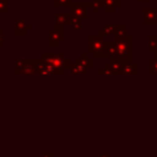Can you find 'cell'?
<instances>
[{
	"label": "cell",
	"instance_id": "1",
	"mask_svg": "<svg viewBox=\"0 0 157 157\" xmlns=\"http://www.w3.org/2000/svg\"><path fill=\"white\" fill-rule=\"evenodd\" d=\"M104 37L97 36H88L87 37V52L92 54V58H108L104 52Z\"/></svg>",
	"mask_w": 157,
	"mask_h": 157
},
{
	"label": "cell",
	"instance_id": "2",
	"mask_svg": "<svg viewBox=\"0 0 157 157\" xmlns=\"http://www.w3.org/2000/svg\"><path fill=\"white\" fill-rule=\"evenodd\" d=\"M115 56L124 63L132 61V37L128 36L124 40H115Z\"/></svg>",
	"mask_w": 157,
	"mask_h": 157
},
{
	"label": "cell",
	"instance_id": "3",
	"mask_svg": "<svg viewBox=\"0 0 157 157\" xmlns=\"http://www.w3.org/2000/svg\"><path fill=\"white\" fill-rule=\"evenodd\" d=\"M64 25L55 23L52 29L48 31V45L49 47H59L61 42L65 39V29Z\"/></svg>",
	"mask_w": 157,
	"mask_h": 157
},
{
	"label": "cell",
	"instance_id": "4",
	"mask_svg": "<svg viewBox=\"0 0 157 157\" xmlns=\"http://www.w3.org/2000/svg\"><path fill=\"white\" fill-rule=\"evenodd\" d=\"M42 58L48 61L50 65H53L60 75L65 72L64 69V59H65V53H43Z\"/></svg>",
	"mask_w": 157,
	"mask_h": 157
},
{
	"label": "cell",
	"instance_id": "5",
	"mask_svg": "<svg viewBox=\"0 0 157 157\" xmlns=\"http://www.w3.org/2000/svg\"><path fill=\"white\" fill-rule=\"evenodd\" d=\"M93 6V2L92 1H81V2H72L70 4L69 9L71 11V13L76 15L77 17H80L81 20H85L87 18V11L88 9H92Z\"/></svg>",
	"mask_w": 157,
	"mask_h": 157
},
{
	"label": "cell",
	"instance_id": "6",
	"mask_svg": "<svg viewBox=\"0 0 157 157\" xmlns=\"http://www.w3.org/2000/svg\"><path fill=\"white\" fill-rule=\"evenodd\" d=\"M142 12H144L142 22L145 25H155V23H157V16H156L155 7H145Z\"/></svg>",
	"mask_w": 157,
	"mask_h": 157
},
{
	"label": "cell",
	"instance_id": "7",
	"mask_svg": "<svg viewBox=\"0 0 157 157\" xmlns=\"http://www.w3.org/2000/svg\"><path fill=\"white\" fill-rule=\"evenodd\" d=\"M75 63H76L77 65H80V66L87 69V70H91V69L93 67V59H92L91 56H88V53H87V52L82 53L78 58H76V59H75Z\"/></svg>",
	"mask_w": 157,
	"mask_h": 157
},
{
	"label": "cell",
	"instance_id": "8",
	"mask_svg": "<svg viewBox=\"0 0 157 157\" xmlns=\"http://www.w3.org/2000/svg\"><path fill=\"white\" fill-rule=\"evenodd\" d=\"M108 65L112 69L113 75H121V70H123V66H124V61L123 60H120L117 56H112V58H109Z\"/></svg>",
	"mask_w": 157,
	"mask_h": 157
},
{
	"label": "cell",
	"instance_id": "9",
	"mask_svg": "<svg viewBox=\"0 0 157 157\" xmlns=\"http://www.w3.org/2000/svg\"><path fill=\"white\" fill-rule=\"evenodd\" d=\"M31 28H32V26L29 23H27L26 20H23V18L16 20V22H15V34L16 36H25L26 32Z\"/></svg>",
	"mask_w": 157,
	"mask_h": 157
},
{
	"label": "cell",
	"instance_id": "10",
	"mask_svg": "<svg viewBox=\"0 0 157 157\" xmlns=\"http://www.w3.org/2000/svg\"><path fill=\"white\" fill-rule=\"evenodd\" d=\"M121 6V0H104V7L102 9L104 13H114L117 9Z\"/></svg>",
	"mask_w": 157,
	"mask_h": 157
},
{
	"label": "cell",
	"instance_id": "11",
	"mask_svg": "<svg viewBox=\"0 0 157 157\" xmlns=\"http://www.w3.org/2000/svg\"><path fill=\"white\" fill-rule=\"evenodd\" d=\"M114 37H115V40H124V39H126L128 29H126V25L125 23L117 25L115 32H114Z\"/></svg>",
	"mask_w": 157,
	"mask_h": 157
},
{
	"label": "cell",
	"instance_id": "12",
	"mask_svg": "<svg viewBox=\"0 0 157 157\" xmlns=\"http://www.w3.org/2000/svg\"><path fill=\"white\" fill-rule=\"evenodd\" d=\"M21 74H26V75L36 74V64H34V59H25V65H23V69H22Z\"/></svg>",
	"mask_w": 157,
	"mask_h": 157
},
{
	"label": "cell",
	"instance_id": "13",
	"mask_svg": "<svg viewBox=\"0 0 157 157\" xmlns=\"http://www.w3.org/2000/svg\"><path fill=\"white\" fill-rule=\"evenodd\" d=\"M137 72V65L134 61H129V63H124L123 70H121V75H135Z\"/></svg>",
	"mask_w": 157,
	"mask_h": 157
},
{
	"label": "cell",
	"instance_id": "14",
	"mask_svg": "<svg viewBox=\"0 0 157 157\" xmlns=\"http://www.w3.org/2000/svg\"><path fill=\"white\" fill-rule=\"evenodd\" d=\"M104 52L108 59L115 56V40H104Z\"/></svg>",
	"mask_w": 157,
	"mask_h": 157
},
{
	"label": "cell",
	"instance_id": "15",
	"mask_svg": "<svg viewBox=\"0 0 157 157\" xmlns=\"http://www.w3.org/2000/svg\"><path fill=\"white\" fill-rule=\"evenodd\" d=\"M69 25H71V28L74 31H81L82 29V25H81V18L77 17L76 15L70 12V20H69Z\"/></svg>",
	"mask_w": 157,
	"mask_h": 157
},
{
	"label": "cell",
	"instance_id": "16",
	"mask_svg": "<svg viewBox=\"0 0 157 157\" xmlns=\"http://www.w3.org/2000/svg\"><path fill=\"white\" fill-rule=\"evenodd\" d=\"M115 27H117V25H105L103 28H101V29L98 31V34L102 36V37H107V36L114 34Z\"/></svg>",
	"mask_w": 157,
	"mask_h": 157
},
{
	"label": "cell",
	"instance_id": "17",
	"mask_svg": "<svg viewBox=\"0 0 157 157\" xmlns=\"http://www.w3.org/2000/svg\"><path fill=\"white\" fill-rule=\"evenodd\" d=\"M148 74L157 75V53L148 59Z\"/></svg>",
	"mask_w": 157,
	"mask_h": 157
},
{
	"label": "cell",
	"instance_id": "18",
	"mask_svg": "<svg viewBox=\"0 0 157 157\" xmlns=\"http://www.w3.org/2000/svg\"><path fill=\"white\" fill-rule=\"evenodd\" d=\"M69 20H70V13H55V23L58 25H67L69 23Z\"/></svg>",
	"mask_w": 157,
	"mask_h": 157
},
{
	"label": "cell",
	"instance_id": "19",
	"mask_svg": "<svg viewBox=\"0 0 157 157\" xmlns=\"http://www.w3.org/2000/svg\"><path fill=\"white\" fill-rule=\"evenodd\" d=\"M70 72L72 74V75H86L87 74V69H85V67H82V66H80V65H77L76 63H74V64H71V66H70Z\"/></svg>",
	"mask_w": 157,
	"mask_h": 157
},
{
	"label": "cell",
	"instance_id": "20",
	"mask_svg": "<svg viewBox=\"0 0 157 157\" xmlns=\"http://www.w3.org/2000/svg\"><path fill=\"white\" fill-rule=\"evenodd\" d=\"M148 52L152 54L157 53V36L148 37Z\"/></svg>",
	"mask_w": 157,
	"mask_h": 157
},
{
	"label": "cell",
	"instance_id": "21",
	"mask_svg": "<svg viewBox=\"0 0 157 157\" xmlns=\"http://www.w3.org/2000/svg\"><path fill=\"white\" fill-rule=\"evenodd\" d=\"M53 4H54V7H60V6H65L69 9L70 4H71V0H53Z\"/></svg>",
	"mask_w": 157,
	"mask_h": 157
},
{
	"label": "cell",
	"instance_id": "22",
	"mask_svg": "<svg viewBox=\"0 0 157 157\" xmlns=\"http://www.w3.org/2000/svg\"><path fill=\"white\" fill-rule=\"evenodd\" d=\"M23 65H25V59H17L16 60V65H15V74H21L22 69H23Z\"/></svg>",
	"mask_w": 157,
	"mask_h": 157
},
{
	"label": "cell",
	"instance_id": "23",
	"mask_svg": "<svg viewBox=\"0 0 157 157\" xmlns=\"http://www.w3.org/2000/svg\"><path fill=\"white\" fill-rule=\"evenodd\" d=\"M98 74H101V75H113V71H112V69L109 67V65L107 63V64L103 65V67H101L98 70Z\"/></svg>",
	"mask_w": 157,
	"mask_h": 157
},
{
	"label": "cell",
	"instance_id": "24",
	"mask_svg": "<svg viewBox=\"0 0 157 157\" xmlns=\"http://www.w3.org/2000/svg\"><path fill=\"white\" fill-rule=\"evenodd\" d=\"M7 2L9 0H0V13H7L10 11Z\"/></svg>",
	"mask_w": 157,
	"mask_h": 157
},
{
	"label": "cell",
	"instance_id": "25",
	"mask_svg": "<svg viewBox=\"0 0 157 157\" xmlns=\"http://www.w3.org/2000/svg\"><path fill=\"white\" fill-rule=\"evenodd\" d=\"M71 59L70 58H66L65 56V59H64V69L65 70H67V69H70V66H71Z\"/></svg>",
	"mask_w": 157,
	"mask_h": 157
},
{
	"label": "cell",
	"instance_id": "26",
	"mask_svg": "<svg viewBox=\"0 0 157 157\" xmlns=\"http://www.w3.org/2000/svg\"><path fill=\"white\" fill-rule=\"evenodd\" d=\"M92 2H93L94 5H97L98 7H101V9L104 7V0H92Z\"/></svg>",
	"mask_w": 157,
	"mask_h": 157
},
{
	"label": "cell",
	"instance_id": "27",
	"mask_svg": "<svg viewBox=\"0 0 157 157\" xmlns=\"http://www.w3.org/2000/svg\"><path fill=\"white\" fill-rule=\"evenodd\" d=\"M99 11H101V7H98L97 5L93 4V6H92V12H93V13H98Z\"/></svg>",
	"mask_w": 157,
	"mask_h": 157
},
{
	"label": "cell",
	"instance_id": "28",
	"mask_svg": "<svg viewBox=\"0 0 157 157\" xmlns=\"http://www.w3.org/2000/svg\"><path fill=\"white\" fill-rule=\"evenodd\" d=\"M4 44V31L0 29V47H2Z\"/></svg>",
	"mask_w": 157,
	"mask_h": 157
},
{
	"label": "cell",
	"instance_id": "29",
	"mask_svg": "<svg viewBox=\"0 0 157 157\" xmlns=\"http://www.w3.org/2000/svg\"><path fill=\"white\" fill-rule=\"evenodd\" d=\"M43 157H54V155L50 153V152H44L43 153Z\"/></svg>",
	"mask_w": 157,
	"mask_h": 157
},
{
	"label": "cell",
	"instance_id": "30",
	"mask_svg": "<svg viewBox=\"0 0 157 157\" xmlns=\"http://www.w3.org/2000/svg\"><path fill=\"white\" fill-rule=\"evenodd\" d=\"M98 157H110V155L109 153H101Z\"/></svg>",
	"mask_w": 157,
	"mask_h": 157
},
{
	"label": "cell",
	"instance_id": "31",
	"mask_svg": "<svg viewBox=\"0 0 157 157\" xmlns=\"http://www.w3.org/2000/svg\"><path fill=\"white\" fill-rule=\"evenodd\" d=\"M139 2H147V1H152V0H137Z\"/></svg>",
	"mask_w": 157,
	"mask_h": 157
},
{
	"label": "cell",
	"instance_id": "32",
	"mask_svg": "<svg viewBox=\"0 0 157 157\" xmlns=\"http://www.w3.org/2000/svg\"><path fill=\"white\" fill-rule=\"evenodd\" d=\"M155 11H156V16H157V7H155Z\"/></svg>",
	"mask_w": 157,
	"mask_h": 157
}]
</instances>
